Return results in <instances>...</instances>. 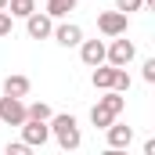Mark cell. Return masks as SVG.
I'll use <instances>...</instances> for the list:
<instances>
[{
  "mask_svg": "<svg viewBox=\"0 0 155 155\" xmlns=\"http://www.w3.org/2000/svg\"><path fill=\"white\" fill-rule=\"evenodd\" d=\"M47 126H51V134L58 137V144H61L65 152H76L79 144H83L76 116H51V119H47Z\"/></svg>",
  "mask_w": 155,
  "mask_h": 155,
  "instance_id": "cell-1",
  "label": "cell"
},
{
  "mask_svg": "<svg viewBox=\"0 0 155 155\" xmlns=\"http://www.w3.org/2000/svg\"><path fill=\"white\" fill-rule=\"evenodd\" d=\"M0 123H7V126H22V123H25V101L4 94V97H0Z\"/></svg>",
  "mask_w": 155,
  "mask_h": 155,
  "instance_id": "cell-2",
  "label": "cell"
},
{
  "mask_svg": "<svg viewBox=\"0 0 155 155\" xmlns=\"http://www.w3.org/2000/svg\"><path fill=\"white\" fill-rule=\"evenodd\" d=\"M134 54H137V47L130 40H112V47H105V61L108 65H119V69H126L134 61Z\"/></svg>",
  "mask_w": 155,
  "mask_h": 155,
  "instance_id": "cell-3",
  "label": "cell"
},
{
  "mask_svg": "<svg viewBox=\"0 0 155 155\" xmlns=\"http://www.w3.org/2000/svg\"><path fill=\"white\" fill-rule=\"evenodd\" d=\"M47 137H51V126H47V123H40V119H25V123H22V141H25L29 148H43Z\"/></svg>",
  "mask_w": 155,
  "mask_h": 155,
  "instance_id": "cell-4",
  "label": "cell"
},
{
  "mask_svg": "<svg viewBox=\"0 0 155 155\" xmlns=\"http://www.w3.org/2000/svg\"><path fill=\"white\" fill-rule=\"evenodd\" d=\"M51 29H54V18H51L47 11H43V15H40V11H29V15H25V33L33 40H47Z\"/></svg>",
  "mask_w": 155,
  "mask_h": 155,
  "instance_id": "cell-5",
  "label": "cell"
},
{
  "mask_svg": "<svg viewBox=\"0 0 155 155\" xmlns=\"http://www.w3.org/2000/svg\"><path fill=\"white\" fill-rule=\"evenodd\" d=\"M97 29H101L105 36H123V33H126V15H123V11H105V15L97 18Z\"/></svg>",
  "mask_w": 155,
  "mask_h": 155,
  "instance_id": "cell-6",
  "label": "cell"
},
{
  "mask_svg": "<svg viewBox=\"0 0 155 155\" xmlns=\"http://www.w3.org/2000/svg\"><path fill=\"white\" fill-rule=\"evenodd\" d=\"M105 134H108V148H112V152L130 148V141H134V130H130V126H123V123H116V119L105 126Z\"/></svg>",
  "mask_w": 155,
  "mask_h": 155,
  "instance_id": "cell-7",
  "label": "cell"
},
{
  "mask_svg": "<svg viewBox=\"0 0 155 155\" xmlns=\"http://www.w3.org/2000/svg\"><path fill=\"white\" fill-rule=\"evenodd\" d=\"M79 58H83V65H101L105 61V43L101 40H79Z\"/></svg>",
  "mask_w": 155,
  "mask_h": 155,
  "instance_id": "cell-8",
  "label": "cell"
},
{
  "mask_svg": "<svg viewBox=\"0 0 155 155\" xmlns=\"http://www.w3.org/2000/svg\"><path fill=\"white\" fill-rule=\"evenodd\" d=\"M51 36L58 40L61 47H79L83 29H79V25H72V22H61V25H54V29H51Z\"/></svg>",
  "mask_w": 155,
  "mask_h": 155,
  "instance_id": "cell-9",
  "label": "cell"
},
{
  "mask_svg": "<svg viewBox=\"0 0 155 155\" xmlns=\"http://www.w3.org/2000/svg\"><path fill=\"white\" fill-rule=\"evenodd\" d=\"M116 69L119 65H94V76H90V83L97 87V90H112V83H116Z\"/></svg>",
  "mask_w": 155,
  "mask_h": 155,
  "instance_id": "cell-10",
  "label": "cell"
},
{
  "mask_svg": "<svg viewBox=\"0 0 155 155\" xmlns=\"http://www.w3.org/2000/svg\"><path fill=\"white\" fill-rule=\"evenodd\" d=\"M29 87H33L29 76H7L4 83H0V90H4V94H11V97H25V94H29Z\"/></svg>",
  "mask_w": 155,
  "mask_h": 155,
  "instance_id": "cell-11",
  "label": "cell"
},
{
  "mask_svg": "<svg viewBox=\"0 0 155 155\" xmlns=\"http://www.w3.org/2000/svg\"><path fill=\"white\" fill-rule=\"evenodd\" d=\"M97 105H105L112 116H123V108H126V97H123L119 90H105V97H97Z\"/></svg>",
  "mask_w": 155,
  "mask_h": 155,
  "instance_id": "cell-12",
  "label": "cell"
},
{
  "mask_svg": "<svg viewBox=\"0 0 155 155\" xmlns=\"http://www.w3.org/2000/svg\"><path fill=\"white\" fill-rule=\"evenodd\" d=\"M79 0H47V15L51 18H65L69 11H76Z\"/></svg>",
  "mask_w": 155,
  "mask_h": 155,
  "instance_id": "cell-13",
  "label": "cell"
},
{
  "mask_svg": "<svg viewBox=\"0 0 155 155\" xmlns=\"http://www.w3.org/2000/svg\"><path fill=\"white\" fill-rule=\"evenodd\" d=\"M51 116H54V112H51L47 101H33V105H25V119H40V123H47Z\"/></svg>",
  "mask_w": 155,
  "mask_h": 155,
  "instance_id": "cell-14",
  "label": "cell"
},
{
  "mask_svg": "<svg viewBox=\"0 0 155 155\" xmlns=\"http://www.w3.org/2000/svg\"><path fill=\"white\" fill-rule=\"evenodd\" d=\"M112 119H119V116H112V112H108L105 105H94V108H90V123H94L97 130H105V126H108Z\"/></svg>",
  "mask_w": 155,
  "mask_h": 155,
  "instance_id": "cell-15",
  "label": "cell"
},
{
  "mask_svg": "<svg viewBox=\"0 0 155 155\" xmlns=\"http://www.w3.org/2000/svg\"><path fill=\"white\" fill-rule=\"evenodd\" d=\"M7 11L11 18H25L29 11H36V0H7Z\"/></svg>",
  "mask_w": 155,
  "mask_h": 155,
  "instance_id": "cell-16",
  "label": "cell"
},
{
  "mask_svg": "<svg viewBox=\"0 0 155 155\" xmlns=\"http://www.w3.org/2000/svg\"><path fill=\"white\" fill-rule=\"evenodd\" d=\"M112 90H119V94L130 90V76H126V69H116V83H112Z\"/></svg>",
  "mask_w": 155,
  "mask_h": 155,
  "instance_id": "cell-17",
  "label": "cell"
},
{
  "mask_svg": "<svg viewBox=\"0 0 155 155\" xmlns=\"http://www.w3.org/2000/svg\"><path fill=\"white\" fill-rule=\"evenodd\" d=\"M144 7V0H116V11H123V15H130V11H141Z\"/></svg>",
  "mask_w": 155,
  "mask_h": 155,
  "instance_id": "cell-18",
  "label": "cell"
},
{
  "mask_svg": "<svg viewBox=\"0 0 155 155\" xmlns=\"http://www.w3.org/2000/svg\"><path fill=\"white\" fill-rule=\"evenodd\" d=\"M11 11H0V36H11Z\"/></svg>",
  "mask_w": 155,
  "mask_h": 155,
  "instance_id": "cell-19",
  "label": "cell"
},
{
  "mask_svg": "<svg viewBox=\"0 0 155 155\" xmlns=\"http://www.w3.org/2000/svg\"><path fill=\"white\" fill-rule=\"evenodd\" d=\"M33 148L25 144V141H15V144H7V155H29Z\"/></svg>",
  "mask_w": 155,
  "mask_h": 155,
  "instance_id": "cell-20",
  "label": "cell"
},
{
  "mask_svg": "<svg viewBox=\"0 0 155 155\" xmlns=\"http://www.w3.org/2000/svg\"><path fill=\"white\" fill-rule=\"evenodd\" d=\"M144 83H155V58L144 61Z\"/></svg>",
  "mask_w": 155,
  "mask_h": 155,
  "instance_id": "cell-21",
  "label": "cell"
},
{
  "mask_svg": "<svg viewBox=\"0 0 155 155\" xmlns=\"http://www.w3.org/2000/svg\"><path fill=\"white\" fill-rule=\"evenodd\" d=\"M0 11H7V0H0Z\"/></svg>",
  "mask_w": 155,
  "mask_h": 155,
  "instance_id": "cell-22",
  "label": "cell"
}]
</instances>
